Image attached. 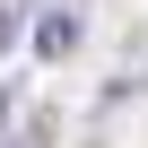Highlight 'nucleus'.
Masks as SVG:
<instances>
[{
  "label": "nucleus",
  "mask_w": 148,
  "mask_h": 148,
  "mask_svg": "<svg viewBox=\"0 0 148 148\" xmlns=\"http://www.w3.org/2000/svg\"><path fill=\"white\" fill-rule=\"evenodd\" d=\"M70 44H79V18H70V9H61V18H44V26H35V52H44V61H61V52H70Z\"/></svg>",
  "instance_id": "f257e3e1"
},
{
  "label": "nucleus",
  "mask_w": 148,
  "mask_h": 148,
  "mask_svg": "<svg viewBox=\"0 0 148 148\" xmlns=\"http://www.w3.org/2000/svg\"><path fill=\"white\" fill-rule=\"evenodd\" d=\"M9 44H18V9H0V52H9Z\"/></svg>",
  "instance_id": "f03ea898"
}]
</instances>
